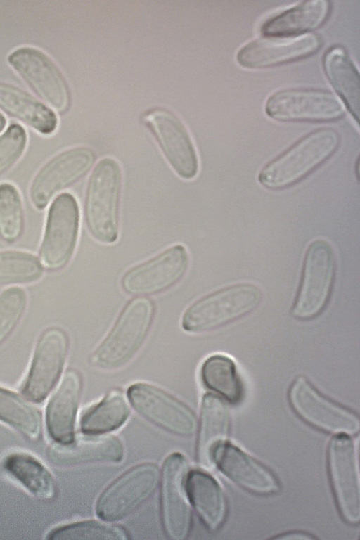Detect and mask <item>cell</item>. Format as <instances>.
Wrapping results in <instances>:
<instances>
[{
  "label": "cell",
  "instance_id": "cell-1",
  "mask_svg": "<svg viewBox=\"0 0 360 540\" xmlns=\"http://www.w3.org/2000/svg\"><path fill=\"white\" fill-rule=\"evenodd\" d=\"M340 143V136L333 128L313 131L264 165L258 182L272 191L290 187L329 160Z\"/></svg>",
  "mask_w": 360,
  "mask_h": 540
},
{
  "label": "cell",
  "instance_id": "cell-2",
  "mask_svg": "<svg viewBox=\"0 0 360 540\" xmlns=\"http://www.w3.org/2000/svg\"><path fill=\"white\" fill-rule=\"evenodd\" d=\"M122 188L119 162L111 157L100 160L87 184L84 216L89 232L101 243L111 245L118 239Z\"/></svg>",
  "mask_w": 360,
  "mask_h": 540
},
{
  "label": "cell",
  "instance_id": "cell-3",
  "mask_svg": "<svg viewBox=\"0 0 360 540\" xmlns=\"http://www.w3.org/2000/svg\"><path fill=\"white\" fill-rule=\"evenodd\" d=\"M256 284L243 282L225 286L193 302L184 312L181 326L189 333L213 331L252 313L263 300Z\"/></svg>",
  "mask_w": 360,
  "mask_h": 540
},
{
  "label": "cell",
  "instance_id": "cell-4",
  "mask_svg": "<svg viewBox=\"0 0 360 540\" xmlns=\"http://www.w3.org/2000/svg\"><path fill=\"white\" fill-rule=\"evenodd\" d=\"M154 305L147 298L129 301L112 328L90 356L94 366L105 371L127 364L143 345L154 318Z\"/></svg>",
  "mask_w": 360,
  "mask_h": 540
},
{
  "label": "cell",
  "instance_id": "cell-5",
  "mask_svg": "<svg viewBox=\"0 0 360 540\" xmlns=\"http://www.w3.org/2000/svg\"><path fill=\"white\" fill-rule=\"evenodd\" d=\"M336 274L337 259L331 244L321 238L311 241L304 253L290 309L294 319L312 320L325 310L333 293Z\"/></svg>",
  "mask_w": 360,
  "mask_h": 540
},
{
  "label": "cell",
  "instance_id": "cell-6",
  "mask_svg": "<svg viewBox=\"0 0 360 540\" xmlns=\"http://www.w3.org/2000/svg\"><path fill=\"white\" fill-rule=\"evenodd\" d=\"M288 397L296 414L316 428L336 435L359 432L358 414L324 395L306 376L297 375L292 381Z\"/></svg>",
  "mask_w": 360,
  "mask_h": 540
},
{
  "label": "cell",
  "instance_id": "cell-7",
  "mask_svg": "<svg viewBox=\"0 0 360 540\" xmlns=\"http://www.w3.org/2000/svg\"><path fill=\"white\" fill-rule=\"evenodd\" d=\"M80 224L78 202L70 193L59 195L49 207L39 249L43 264L52 271L66 266L76 249Z\"/></svg>",
  "mask_w": 360,
  "mask_h": 540
},
{
  "label": "cell",
  "instance_id": "cell-8",
  "mask_svg": "<svg viewBox=\"0 0 360 540\" xmlns=\"http://www.w3.org/2000/svg\"><path fill=\"white\" fill-rule=\"evenodd\" d=\"M328 471L335 503L342 518L349 524L360 520L358 451L348 435H337L328 446Z\"/></svg>",
  "mask_w": 360,
  "mask_h": 540
},
{
  "label": "cell",
  "instance_id": "cell-9",
  "mask_svg": "<svg viewBox=\"0 0 360 540\" xmlns=\"http://www.w3.org/2000/svg\"><path fill=\"white\" fill-rule=\"evenodd\" d=\"M189 264L186 248L182 244L173 245L129 269L122 277V288L126 292L136 295L165 292L183 279Z\"/></svg>",
  "mask_w": 360,
  "mask_h": 540
},
{
  "label": "cell",
  "instance_id": "cell-10",
  "mask_svg": "<svg viewBox=\"0 0 360 540\" xmlns=\"http://www.w3.org/2000/svg\"><path fill=\"white\" fill-rule=\"evenodd\" d=\"M265 112L280 122H330L345 113L342 103L332 93L312 89H287L273 93Z\"/></svg>",
  "mask_w": 360,
  "mask_h": 540
},
{
  "label": "cell",
  "instance_id": "cell-11",
  "mask_svg": "<svg viewBox=\"0 0 360 540\" xmlns=\"http://www.w3.org/2000/svg\"><path fill=\"white\" fill-rule=\"evenodd\" d=\"M159 479V469L153 463L131 468L102 493L96 504L97 515L110 522L129 516L152 496Z\"/></svg>",
  "mask_w": 360,
  "mask_h": 540
},
{
  "label": "cell",
  "instance_id": "cell-12",
  "mask_svg": "<svg viewBox=\"0 0 360 540\" xmlns=\"http://www.w3.org/2000/svg\"><path fill=\"white\" fill-rule=\"evenodd\" d=\"M12 68L49 105L64 111L70 103V91L61 71L41 50L21 46L8 56Z\"/></svg>",
  "mask_w": 360,
  "mask_h": 540
},
{
  "label": "cell",
  "instance_id": "cell-13",
  "mask_svg": "<svg viewBox=\"0 0 360 540\" xmlns=\"http://www.w3.org/2000/svg\"><path fill=\"white\" fill-rule=\"evenodd\" d=\"M96 155L89 147L67 149L50 159L37 172L30 188L32 205L44 210L60 191L83 178L91 168Z\"/></svg>",
  "mask_w": 360,
  "mask_h": 540
},
{
  "label": "cell",
  "instance_id": "cell-14",
  "mask_svg": "<svg viewBox=\"0 0 360 540\" xmlns=\"http://www.w3.org/2000/svg\"><path fill=\"white\" fill-rule=\"evenodd\" d=\"M127 396L139 414L160 428L181 437L195 433V414L182 401L161 388L146 382H136L128 388Z\"/></svg>",
  "mask_w": 360,
  "mask_h": 540
},
{
  "label": "cell",
  "instance_id": "cell-15",
  "mask_svg": "<svg viewBox=\"0 0 360 540\" xmlns=\"http://www.w3.org/2000/svg\"><path fill=\"white\" fill-rule=\"evenodd\" d=\"M68 348V337L62 328L50 327L41 334L22 385L28 399L40 402L46 397L63 369Z\"/></svg>",
  "mask_w": 360,
  "mask_h": 540
},
{
  "label": "cell",
  "instance_id": "cell-16",
  "mask_svg": "<svg viewBox=\"0 0 360 540\" xmlns=\"http://www.w3.org/2000/svg\"><path fill=\"white\" fill-rule=\"evenodd\" d=\"M169 165L181 179L191 181L199 172V160L192 139L182 122L165 109L154 110L146 116Z\"/></svg>",
  "mask_w": 360,
  "mask_h": 540
},
{
  "label": "cell",
  "instance_id": "cell-17",
  "mask_svg": "<svg viewBox=\"0 0 360 540\" xmlns=\"http://www.w3.org/2000/svg\"><path fill=\"white\" fill-rule=\"evenodd\" d=\"M187 461L180 453L165 459L161 473V512L169 538L185 539L191 528V513L186 496Z\"/></svg>",
  "mask_w": 360,
  "mask_h": 540
},
{
  "label": "cell",
  "instance_id": "cell-18",
  "mask_svg": "<svg viewBox=\"0 0 360 540\" xmlns=\"http://www.w3.org/2000/svg\"><path fill=\"white\" fill-rule=\"evenodd\" d=\"M316 34L297 37H265L252 40L241 47L238 63L248 69H263L295 61L316 53L321 46Z\"/></svg>",
  "mask_w": 360,
  "mask_h": 540
},
{
  "label": "cell",
  "instance_id": "cell-19",
  "mask_svg": "<svg viewBox=\"0 0 360 540\" xmlns=\"http://www.w3.org/2000/svg\"><path fill=\"white\" fill-rule=\"evenodd\" d=\"M212 462L226 477L251 493L267 496L281 489L279 480L268 467L233 444L219 446Z\"/></svg>",
  "mask_w": 360,
  "mask_h": 540
},
{
  "label": "cell",
  "instance_id": "cell-20",
  "mask_svg": "<svg viewBox=\"0 0 360 540\" xmlns=\"http://www.w3.org/2000/svg\"><path fill=\"white\" fill-rule=\"evenodd\" d=\"M82 387L79 373L75 369H69L47 404V429L50 436L57 443L72 440Z\"/></svg>",
  "mask_w": 360,
  "mask_h": 540
},
{
  "label": "cell",
  "instance_id": "cell-21",
  "mask_svg": "<svg viewBox=\"0 0 360 540\" xmlns=\"http://www.w3.org/2000/svg\"><path fill=\"white\" fill-rule=\"evenodd\" d=\"M51 462L62 467L87 463L120 462L124 454L122 442L112 436L80 438L58 443L49 451Z\"/></svg>",
  "mask_w": 360,
  "mask_h": 540
},
{
  "label": "cell",
  "instance_id": "cell-22",
  "mask_svg": "<svg viewBox=\"0 0 360 540\" xmlns=\"http://www.w3.org/2000/svg\"><path fill=\"white\" fill-rule=\"evenodd\" d=\"M330 8V1L326 0L302 1L266 20L260 31L265 37H297L321 26Z\"/></svg>",
  "mask_w": 360,
  "mask_h": 540
},
{
  "label": "cell",
  "instance_id": "cell-23",
  "mask_svg": "<svg viewBox=\"0 0 360 540\" xmlns=\"http://www.w3.org/2000/svg\"><path fill=\"white\" fill-rule=\"evenodd\" d=\"M231 417L225 401L218 395L205 394L202 399L197 442V456L202 465H210L217 449L228 437Z\"/></svg>",
  "mask_w": 360,
  "mask_h": 540
},
{
  "label": "cell",
  "instance_id": "cell-24",
  "mask_svg": "<svg viewBox=\"0 0 360 540\" xmlns=\"http://www.w3.org/2000/svg\"><path fill=\"white\" fill-rule=\"evenodd\" d=\"M189 499L200 520L210 531L219 529L227 514L225 494L217 481L208 473L195 470L186 477Z\"/></svg>",
  "mask_w": 360,
  "mask_h": 540
},
{
  "label": "cell",
  "instance_id": "cell-25",
  "mask_svg": "<svg viewBox=\"0 0 360 540\" xmlns=\"http://www.w3.org/2000/svg\"><path fill=\"white\" fill-rule=\"evenodd\" d=\"M0 107L44 136L58 127L54 112L37 98L13 84L0 82Z\"/></svg>",
  "mask_w": 360,
  "mask_h": 540
},
{
  "label": "cell",
  "instance_id": "cell-26",
  "mask_svg": "<svg viewBox=\"0 0 360 540\" xmlns=\"http://www.w3.org/2000/svg\"><path fill=\"white\" fill-rule=\"evenodd\" d=\"M325 74L352 117L359 120L360 83L359 72L347 52L340 46L326 51L323 58Z\"/></svg>",
  "mask_w": 360,
  "mask_h": 540
},
{
  "label": "cell",
  "instance_id": "cell-27",
  "mask_svg": "<svg viewBox=\"0 0 360 540\" xmlns=\"http://www.w3.org/2000/svg\"><path fill=\"white\" fill-rule=\"evenodd\" d=\"M5 470L33 495L41 499H52L56 483L49 470L36 457L25 452H14L3 461Z\"/></svg>",
  "mask_w": 360,
  "mask_h": 540
},
{
  "label": "cell",
  "instance_id": "cell-28",
  "mask_svg": "<svg viewBox=\"0 0 360 540\" xmlns=\"http://www.w3.org/2000/svg\"><path fill=\"white\" fill-rule=\"evenodd\" d=\"M200 375L204 385L229 402H239L243 385L234 360L224 354H214L202 363Z\"/></svg>",
  "mask_w": 360,
  "mask_h": 540
},
{
  "label": "cell",
  "instance_id": "cell-29",
  "mask_svg": "<svg viewBox=\"0 0 360 540\" xmlns=\"http://www.w3.org/2000/svg\"><path fill=\"white\" fill-rule=\"evenodd\" d=\"M129 415V407L123 394L118 390L109 392L90 408L82 418L83 432L91 434L112 431L121 426Z\"/></svg>",
  "mask_w": 360,
  "mask_h": 540
},
{
  "label": "cell",
  "instance_id": "cell-30",
  "mask_svg": "<svg viewBox=\"0 0 360 540\" xmlns=\"http://www.w3.org/2000/svg\"><path fill=\"white\" fill-rule=\"evenodd\" d=\"M0 420L27 437L36 439L41 432L38 410L16 393L0 387Z\"/></svg>",
  "mask_w": 360,
  "mask_h": 540
},
{
  "label": "cell",
  "instance_id": "cell-31",
  "mask_svg": "<svg viewBox=\"0 0 360 540\" xmlns=\"http://www.w3.org/2000/svg\"><path fill=\"white\" fill-rule=\"evenodd\" d=\"M43 275L38 258L21 250H0V285L27 284Z\"/></svg>",
  "mask_w": 360,
  "mask_h": 540
},
{
  "label": "cell",
  "instance_id": "cell-32",
  "mask_svg": "<svg viewBox=\"0 0 360 540\" xmlns=\"http://www.w3.org/2000/svg\"><path fill=\"white\" fill-rule=\"evenodd\" d=\"M24 223L19 190L13 184L0 183V238L8 243H15L22 235Z\"/></svg>",
  "mask_w": 360,
  "mask_h": 540
},
{
  "label": "cell",
  "instance_id": "cell-33",
  "mask_svg": "<svg viewBox=\"0 0 360 540\" xmlns=\"http://www.w3.org/2000/svg\"><path fill=\"white\" fill-rule=\"evenodd\" d=\"M49 539H128L127 533L121 527L96 520L72 522L52 529Z\"/></svg>",
  "mask_w": 360,
  "mask_h": 540
},
{
  "label": "cell",
  "instance_id": "cell-34",
  "mask_svg": "<svg viewBox=\"0 0 360 540\" xmlns=\"http://www.w3.org/2000/svg\"><path fill=\"white\" fill-rule=\"evenodd\" d=\"M27 304V295L21 288H9L0 293V345L19 323Z\"/></svg>",
  "mask_w": 360,
  "mask_h": 540
},
{
  "label": "cell",
  "instance_id": "cell-35",
  "mask_svg": "<svg viewBox=\"0 0 360 540\" xmlns=\"http://www.w3.org/2000/svg\"><path fill=\"white\" fill-rule=\"evenodd\" d=\"M27 143L26 131L18 124H11L0 135V176L18 161L26 148Z\"/></svg>",
  "mask_w": 360,
  "mask_h": 540
},
{
  "label": "cell",
  "instance_id": "cell-36",
  "mask_svg": "<svg viewBox=\"0 0 360 540\" xmlns=\"http://www.w3.org/2000/svg\"><path fill=\"white\" fill-rule=\"evenodd\" d=\"M273 539H314L315 536L309 533L301 531H290L283 534H281Z\"/></svg>",
  "mask_w": 360,
  "mask_h": 540
},
{
  "label": "cell",
  "instance_id": "cell-37",
  "mask_svg": "<svg viewBox=\"0 0 360 540\" xmlns=\"http://www.w3.org/2000/svg\"><path fill=\"white\" fill-rule=\"evenodd\" d=\"M6 124V120L4 116L0 112V132L4 129Z\"/></svg>",
  "mask_w": 360,
  "mask_h": 540
}]
</instances>
